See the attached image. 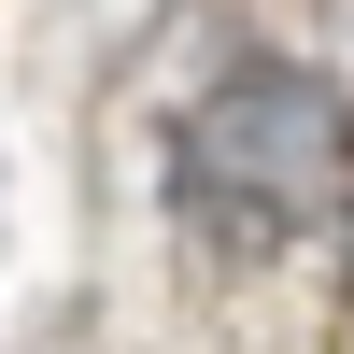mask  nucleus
Segmentation results:
<instances>
[{"label": "nucleus", "mask_w": 354, "mask_h": 354, "mask_svg": "<svg viewBox=\"0 0 354 354\" xmlns=\"http://www.w3.org/2000/svg\"><path fill=\"white\" fill-rule=\"evenodd\" d=\"M340 185H354V128H340V100L312 71H241L185 128V198L198 213H241L255 241L340 213Z\"/></svg>", "instance_id": "1"}]
</instances>
